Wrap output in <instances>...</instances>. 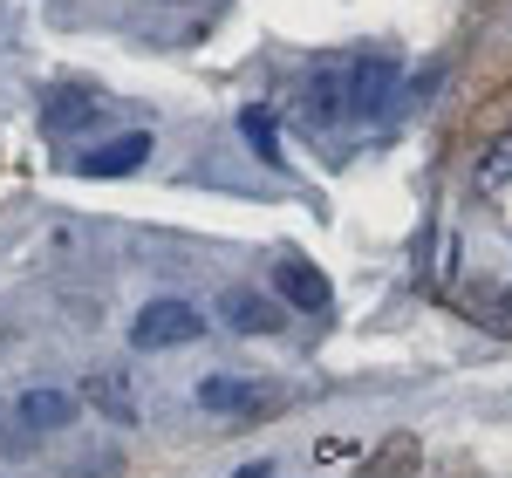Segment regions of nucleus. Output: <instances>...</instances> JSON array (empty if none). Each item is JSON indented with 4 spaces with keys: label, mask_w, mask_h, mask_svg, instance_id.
I'll list each match as a JSON object with an SVG mask.
<instances>
[{
    "label": "nucleus",
    "mask_w": 512,
    "mask_h": 478,
    "mask_svg": "<svg viewBox=\"0 0 512 478\" xmlns=\"http://www.w3.org/2000/svg\"><path fill=\"white\" fill-rule=\"evenodd\" d=\"M403 96V62L390 48H362L349 55V117H383Z\"/></svg>",
    "instance_id": "f257e3e1"
},
{
    "label": "nucleus",
    "mask_w": 512,
    "mask_h": 478,
    "mask_svg": "<svg viewBox=\"0 0 512 478\" xmlns=\"http://www.w3.org/2000/svg\"><path fill=\"white\" fill-rule=\"evenodd\" d=\"M198 335H205V315H198L192 301H178V294L151 301L144 315L130 321V342H137V349H185Z\"/></svg>",
    "instance_id": "f03ea898"
},
{
    "label": "nucleus",
    "mask_w": 512,
    "mask_h": 478,
    "mask_svg": "<svg viewBox=\"0 0 512 478\" xmlns=\"http://www.w3.org/2000/svg\"><path fill=\"white\" fill-rule=\"evenodd\" d=\"M198 403L212 417H226V424H253V417H267L280 403V390L274 383H239V376H205L198 383Z\"/></svg>",
    "instance_id": "7ed1b4c3"
},
{
    "label": "nucleus",
    "mask_w": 512,
    "mask_h": 478,
    "mask_svg": "<svg viewBox=\"0 0 512 478\" xmlns=\"http://www.w3.org/2000/svg\"><path fill=\"white\" fill-rule=\"evenodd\" d=\"M151 164V130H123V137H110L103 151H89V158H76L82 178H130V171H144Z\"/></svg>",
    "instance_id": "20e7f679"
},
{
    "label": "nucleus",
    "mask_w": 512,
    "mask_h": 478,
    "mask_svg": "<svg viewBox=\"0 0 512 478\" xmlns=\"http://www.w3.org/2000/svg\"><path fill=\"white\" fill-rule=\"evenodd\" d=\"M103 123V96H89V89H55L48 103H41V130L48 137H82V130H96Z\"/></svg>",
    "instance_id": "39448f33"
},
{
    "label": "nucleus",
    "mask_w": 512,
    "mask_h": 478,
    "mask_svg": "<svg viewBox=\"0 0 512 478\" xmlns=\"http://www.w3.org/2000/svg\"><path fill=\"white\" fill-rule=\"evenodd\" d=\"M274 280H280V294L294 301V308H308V315H328V274H321L315 260H301V253H280V267H274Z\"/></svg>",
    "instance_id": "423d86ee"
},
{
    "label": "nucleus",
    "mask_w": 512,
    "mask_h": 478,
    "mask_svg": "<svg viewBox=\"0 0 512 478\" xmlns=\"http://www.w3.org/2000/svg\"><path fill=\"white\" fill-rule=\"evenodd\" d=\"M342 117H349V55L321 62L308 76V123H342Z\"/></svg>",
    "instance_id": "0eeeda50"
},
{
    "label": "nucleus",
    "mask_w": 512,
    "mask_h": 478,
    "mask_svg": "<svg viewBox=\"0 0 512 478\" xmlns=\"http://www.w3.org/2000/svg\"><path fill=\"white\" fill-rule=\"evenodd\" d=\"M82 403H89V410H103V417L123 424V431L137 424V390H130V376H117V369H96V376L82 383Z\"/></svg>",
    "instance_id": "6e6552de"
},
{
    "label": "nucleus",
    "mask_w": 512,
    "mask_h": 478,
    "mask_svg": "<svg viewBox=\"0 0 512 478\" xmlns=\"http://www.w3.org/2000/svg\"><path fill=\"white\" fill-rule=\"evenodd\" d=\"M219 321H226V328H239V335H274V328H280V308L267 301V294H253V287H233V294L219 301Z\"/></svg>",
    "instance_id": "1a4fd4ad"
},
{
    "label": "nucleus",
    "mask_w": 512,
    "mask_h": 478,
    "mask_svg": "<svg viewBox=\"0 0 512 478\" xmlns=\"http://www.w3.org/2000/svg\"><path fill=\"white\" fill-rule=\"evenodd\" d=\"M14 417H21L28 431H62V424L76 417V397H69V390H28V397L14 403Z\"/></svg>",
    "instance_id": "9d476101"
},
{
    "label": "nucleus",
    "mask_w": 512,
    "mask_h": 478,
    "mask_svg": "<svg viewBox=\"0 0 512 478\" xmlns=\"http://www.w3.org/2000/svg\"><path fill=\"white\" fill-rule=\"evenodd\" d=\"M410 465H417V444L410 438H390L369 465H362V478H410Z\"/></svg>",
    "instance_id": "9b49d317"
},
{
    "label": "nucleus",
    "mask_w": 512,
    "mask_h": 478,
    "mask_svg": "<svg viewBox=\"0 0 512 478\" xmlns=\"http://www.w3.org/2000/svg\"><path fill=\"white\" fill-rule=\"evenodd\" d=\"M239 137H246L260 158H274V144H280V137H274V117H267L260 103H253V110H239Z\"/></svg>",
    "instance_id": "f8f14e48"
},
{
    "label": "nucleus",
    "mask_w": 512,
    "mask_h": 478,
    "mask_svg": "<svg viewBox=\"0 0 512 478\" xmlns=\"http://www.w3.org/2000/svg\"><path fill=\"white\" fill-rule=\"evenodd\" d=\"M485 185H499V178H512V137L499 144V158H485V171H478Z\"/></svg>",
    "instance_id": "ddd939ff"
},
{
    "label": "nucleus",
    "mask_w": 512,
    "mask_h": 478,
    "mask_svg": "<svg viewBox=\"0 0 512 478\" xmlns=\"http://www.w3.org/2000/svg\"><path fill=\"white\" fill-rule=\"evenodd\" d=\"M233 478H274V465H239Z\"/></svg>",
    "instance_id": "4468645a"
}]
</instances>
